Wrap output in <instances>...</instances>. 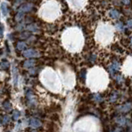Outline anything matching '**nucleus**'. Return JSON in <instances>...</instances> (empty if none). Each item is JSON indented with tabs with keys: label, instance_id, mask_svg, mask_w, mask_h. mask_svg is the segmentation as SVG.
Segmentation results:
<instances>
[{
	"label": "nucleus",
	"instance_id": "f257e3e1",
	"mask_svg": "<svg viewBox=\"0 0 132 132\" xmlns=\"http://www.w3.org/2000/svg\"><path fill=\"white\" fill-rule=\"evenodd\" d=\"M45 8L43 9V12L45 13V16H49L50 15H55V14H57V12H58V8L57 7H55L53 6L51 3H50V5L48 4V5L46 6H44Z\"/></svg>",
	"mask_w": 132,
	"mask_h": 132
},
{
	"label": "nucleus",
	"instance_id": "f03ea898",
	"mask_svg": "<svg viewBox=\"0 0 132 132\" xmlns=\"http://www.w3.org/2000/svg\"><path fill=\"white\" fill-rule=\"evenodd\" d=\"M68 1L72 7L79 8L82 4V3H84V0H68Z\"/></svg>",
	"mask_w": 132,
	"mask_h": 132
},
{
	"label": "nucleus",
	"instance_id": "7ed1b4c3",
	"mask_svg": "<svg viewBox=\"0 0 132 132\" xmlns=\"http://www.w3.org/2000/svg\"><path fill=\"white\" fill-rule=\"evenodd\" d=\"M24 55L26 57H35L38 55V54L34 50H27V51L24 53Z\"/></svg>",
	"mask_w": 132,
	"mask_h": 132
},
{
	"label": "nucleus",
	"instance_id": "20e7f679",
	"mask_svg": "<svg viewBox=\"0 0 132 132\" xmlns=\"http://www.w3.org/2000/svg\"><path fill=\"white\" fill-rule=\"evenodd\" d=\"M32 8V5L30 3L25 4V5L22 6L19 8V12H29Z\"/></svg>",
	"mask_w": 132,
	"mask_h": 132
},
{
	"label": "nucleus",
	"instance_id": "39448f33",
	"mask_svg": "<svg viewBox=\"0 0 132 132\" xmlns=\"http://www.w3.org/2000/svg\"><path fill=\"white\" fill-rule=\"evenodd\" d=\"M1 10H2V12H3V16L7 15V13H8V7H7V3H3L1 4Z\"/></svg>",
	"mask_w": 132,
	"mask_h": 132
},
{
	"label": "nucleus",
	"instance_id": "423d86ee",
	"mask_svg": "<svg viewBox=\"0 0 132 132\" xmlns=\"http://www.w3.org/2000/svg\"><path fill=\"white\" fill-rule=\"evenodd\" d=\"M31 126L33 128H37L40 126V121H38V120H36V119H32L31 121Z\"/></svg>",
	"mask_w": 132,
	"mask_h": 132
},
{
	"label": "nucleus",
	"instance_id": "0eeeda50",
	"mask_svg": "<svg viewBox=\"0 0 132 132\" xmlns=\"http://www.w3.org/2000/svg\"><path fill=\"white\" fill-rule=\"evenodd\" d=\"M119 12L116 10H112L110 12V16H111L112 18H119Z\"/></svg>",
	"mask_w": 132,
	"mask_h": 132
},
{
	"label": "nucleus",
	"instance_id": "6e6552de",
	"mask_svg": "<svg viewBox=\"0 0 132 132\" xmlns=\"http://www.w3.org/2000/svg\"><path fill=\"white\" fill-rule=\"evenodd\" d=\"M35 64V60H28V61H26L24 64V66L27 68H29V67H31V66H33Z\"/></svg>",
	"mask_w": 132,
	"mask_h": 132
},
{
	"label": "nucleus",
	"instance_id": "1a4fd4ad",
	"mask_svg": "<svg viewBox=\"0 0 132 132\" xmlns=\"http://www.w3.org/2000/svg\"><path fill=\"white\" fill-rule=\"evenodd\" d=\"M0 66H1V68L3 69H7L8 66H9V64H8L7 61H3L1 64H0Z\"/></svg>",
	"mask_w": 132,
	"mask_h": 132
},
{
	"label": "nucleus",
	"instance_id": "9d476101",
	"mask_svg": "<svg viewBox=\"0 0 132 132\" xmlns=\"http://www.w3.org/2000/svg\"><path fill=\"white\" fill-rule=\"evenodd\" d=\"M27 29L28 30H30L31 31H37V30H38V28H37V27L36 26V25H30V26L27 27Z\"/></svg>",
	"mask_w": 132,
	"mask_h": 132
},
{
	"label": "nucleus",
	"instance_id": "9b49d317",
	"mask_svg": "<svg viewBox=\"0 0 132 132\" xmlns=\"http://www.w3.org/2000/svg\"><path fill=\"white\" fill-rule=\"evenodd\" d=\"M26 46H27V45H26V43H24V42H19L18 44V48L19 50H23Z\"/></svg>",
	"mask_w": 132,
	"mask_h": 132
},
{
	"label": "nucleus",
	"instance_id": "f8f14e48",
	"mask_svg": "<svg viewBox=\"0 0 132 132\" xmlns=\"http://www.w3.org/2000/svg\"><path fill=\"white\" fill-rule=\"evenodd\" d=\"M22 18H23V13H22V12H19V13H18V15H16V19L18 20V21H20Z\"/></svg>",
	"mask_w": 132,
	"mask_h": 132
},
{
	"label": "nucleus",
	"instance_id": "ddd939ff",
	"mask_svg": "<svg viewBox=\"0 0 132 132\" xmlns=\"http://www.w3.org/2000/svg\"><path fill=\"white\" fill-rule=\"evenodd\" d=\"M29 35H30V34H29L28 32H24L23 34L21 36V38H27V37L29 36Z\"/></svg>",
	"mask_w": 132,
	"mask_h": 132
},
{
	"label": "nucleus",
	"instance_id": "4468645a",
	"mask_svg": "<svg viewBox=\"0 0 132 132\" xmlns=\"http://www.w3.org/2000/svg\"><path fill=\"white\" fill-rule=\"evenodd\" d=\"M19 112H18V111H14V117H13V118H14V120H16V119H18V117H19Z\"/></svg>",
	"mask_w": 132,
	"mask_h": 132
},
{
	"label": "nucleus",
	"instance_id": "2eb2a0df",
	"mask_svg": "<svg viewBox=\"0 0 132 132\" xmlns=\"http://www.w3.org/2000/svg\"><path fill=\"white\" fill-rule=\"evenodd\" d=\"M117 28L119 29V30H122V28H123L121 22H119V23H118V24L117 25Z\"/></svg>",
	"mask_w": 132,
	"mask_h": 132
},
{
	"label": "nucleus",
	"instance_id": "dca6fc26",
	"mask_svg": "<svg viewBox=\"0 0 132 132\" xmlns=\"http://www.w3.org/2000/svg\"><path fill=\"white\" fill-rule=\"evenodd\" d=\"M3 27L2 26V25H1V26H0V36H3Z\"/></svg>",
	"mask_w": 132,
	"mask_h": 132
},
{
	"label": "nucleus",
	"instance_id": "f3484780",
	"mask_svg": "<svg viewBox=\"0 0 132 132\" xmlns=\"http://www.w3.org/2000/svg\"><path fill=\"white\" fill-rule=\"evenodd\" d=\"M128 25H129V27H130V26H131V21H129V22H128Z\"/></svg>",
	"mask_w": 132,
	"mask_h": 132
},
{
	"label": "nucleus",
	"instance_id": "a211bd4d",
	"mask_svg": "<svg viewBox=\"0 0 132 132\" xmlns=\"http://www.w3.org/2000/svg\"><path fill=\"white\" fill-rule=\"evenodd\" d=\"M124 2H125L126 3H127V4H128V3H129V0H125V1H124Z\"/></svg>",
	"mask_w": 132,
	"mask_h": 132
}]
</instances>
